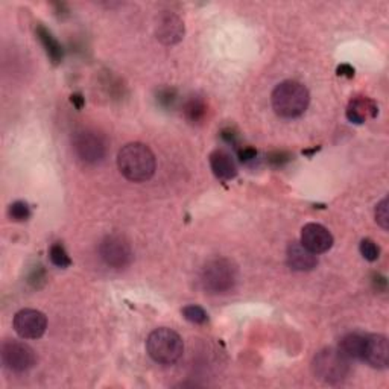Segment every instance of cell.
Masks as SVG:
<instances>
[{"label":"cell","instance_id":"cell-31","mask_svg":"<svg viewBox=\"0 0 389 389\" xmlns=\"http://www.w3.org/2000/svg\"><path fill=\"white\" fill-rule=\"evenodd\" d=\"M372 285H374L377 291H380V285H382V287H386V278L377 274V276H374V278H372Z\"/></svg>","mask_w":389,"mask_h":389},{"label":"cell","instance_id":"cell-25","mask_svg":"<svg viewBox=\"0 0 389 389\" xmlns=\"http://www.w3.org/2000/svg\"><path fill=\"white\" fill-rule=\"evenodd\" d=\"M291 159H292L291 154H287L285 151H276L268 155V163L272 168H281V166H285L286 163L291 161Z\"/></svg>","mask_w":389,"mask_h":389},{"label":"cell","instance_id":"cell-27","mask_svg":"<svg viewBox=\"0 0 389 389\" xmlns=\"http://www.w3.org/2000/svg\"><path fill=\"white\" fill-rule=\"evenodd\" d=\"M237 155H239V159H241V161L250 163L255 159V157H257V151H255V149L251 146H245L242 149H239Z\"/></svg>","mask_w":389,"mask_h":389},{"label":"cell","instance_id":"cell-16","mask_svg":"<svg viewBox=\"0 0 389 389\" xmlns=\"http://www.w3.org/2000/svg\"><path fill=\"white\" fill-rule=\"evenodd\" d=\"M35 34L37 38L40 40L41 46H43L46 55L49 56V60H51L54 64H60L64 58V49L60 45V41H58L52 35V32L47 28H45L43 24H38L35 29Z\"/></svg>","mask_w":389,"mask_h":389},{"label":"cell","instance_id":"cell-2","mask_svg":"<svg viewBox=\"0 0 389 389\" xmlns=\"http://www.w3.org/2000/svg\"><path fill=\"white\" fill-rule=\"evenodd\" d=\"M272 109L285 119H295L308 110L310 102L309 90L298 81H283L271 96Z\"/></svg>","mask_w":389,"mask_h":389},{"label":"cell","instance_id":"cell-8","mask_svg":"<svg viewBox=\"0 0 389 389\" xmlns=\"http://www.w3.org/2000/svg\"><path fill=\"white\" fill-rule=\"evenodd\" d=\"M99 254H101V259L105 262V264H109L114 269L127 268L132 260L131 245L120 235L106 236L99 245Z\"/></svg>","mask_w":389,"mask_h":389},{"label":"cell","instance_id":"cell-1","mask_svg":"<svg viewBox=\"0 0 389 389\" xmlns=\"http://www.w3.org/2000/svg\"><path fill=\"white\" fill-rule=\"evenodd\" d=\"M118 166L123 177L132 183H143L151 180L157 169V160L149 146L143 143H128L118 155Z\"/></svg>","mask_w":389,"mask_h":389},{"label":"cell","instance_id":"cell-14","mask_svg":"<svg viewBox=\"0 0 389 389\" xmlns=\"http://www.w3.org/2000/svg\"><path fill=\"white\" fill-rule=\"evenodd\" d=\"M379 114L377 104L370 97H354L347 109V119L356 125L365 123L368 119H374Z\"/></svg>","mask_w":389,"mask_h":389},{"label":"cell","instance_id":"cell-7","mask_svg":"<svg viewBox=\"0 0 389 389\" xmlns=\"http://www.w3.org/2000/svg\"><path fill=\"white\" fill-rule=\"evenodd\" d=\"M0 358L5 368L13 372H24L37 363L34 349L20 341H5L0 349Z\"/></svg>","mask_w":389,"mask_h":389},{"label":"cell","instance_id":"cell-17","mask_svg":"<svg viewBox=\"0 0 389 389\" xmlns=\"http://www.w3.org/2000/svg\"><path fill=\"white\" fill-rule=\"evenodd\" d=\"M363 339L365 335L360 333H349L345 335L341 342H339V351H341L347 359L350 360H362V350H363Z\"/></svg>","mask_w":389,"mask_h":389},{"label":"cell","instance_id":"cell-6","mask_svg":"<svg viewBox=\"0 0 389 389\" xmlns=\"http://www.w3.org/2000/svg\"><path fill=\"white\" fill-rule=\"evenodd\" d=\"M72 146L78 159L87 164L102 161L106 155V142L104 136L92 128H81L74 131Z\"/></svg>","mask_w":389,"mask_h":389},{"label":"cell","instance_id":"cell-5","mask_svg":"<svg viewBox=\"0 0 389 389\" xmlns=\"http://www.w3.org/2000/svg\"><path fill=\"white\" fill-rule=\"evenodd\" d=\"M237 271L228 259H213L204 264L201 271V285L209 294H225L235 287Z\"/></svg>","mask_w":389,"mask_h":389},{"label":"cell","instance_id":"cell-11","mask_svg":"<svg viewBox=\"0 0 389 389\" xmlns=\"http://www.w3.org/2000/svg\"><path fill=\"white\" fill-rule=\"evenodd\" d=\"M301 244L313 254H322L333 246V236L321 223H308L301 231Z\"/></svg>","mask_w":389,"mask_h":389},{"label":"cell","instance_id":"cell-3","mask_svg":"<svg viewBox=\"0 0 389 389\" xmlns=\"http://www.w3.org/2000/svg\"><path fill=\"white\" fill-rule=\"evenodd\" d=\"M146 350L151 359L161 365H172L184 353V342L181 336L170 328H155L146 339Z\"/></svg>","mask_w":389,"mask_h":389},{"label":"cell","instance_id":"cell-23","mask_svg":"<svg viewBox=\"0 0 389 389\" xmlns=\"http://www.w3.org/2000/svg\"><path fill=\"white\" fill-rule=\"evenodd\" d=\"M177 97H178L177 90L166 87L159 90V93H157V102H159L163 109H172L177 102Z\"/></svg>","mask_w":389,"mask_h":389},{"label":"cell","instance_id":"cell-18","mask_svg":"<svg viewBox=\"0 0 389 389\" xmlns=\"http://www.w3.org/2000/svg\"><path fill=\"white\" fill-rule=\"evenodd\" d=\"M207 111H209V106H207L205 101L200 96L189 97L186 104H184V106H183L184 118L190 123H193V125H198V123L204 122Z\"/></svg>","mask_w":389,"mask_h":389},{"label":"cell","instance_id":"cell-30","mask_svg":"<svg viewBox=\"0 0 389 389\" xmlns=\"http://www.w3.org/2000/svg\"><path fill=\"white\" fill-rule=\"evenodd\" d=\"M70 102L77 106V110H81L82 106L86 105V99H84V96H82L81 93H74V95H72L70 96Z\"/></svg>","mask_w":389,"mask_h":389},{"label":"cell","instance_id":"cell-22","mask_svg":"<svg viewBox=\"0 0 389 389\" xmlns=\"http://www.w3.org/2000/svg\"><path fill=\"white\" fill-rule=\"evenodd\" d=\"M360 254L363 255V259L368 262H376L380 257V250L379 246L376 245V242H372L371 239H363L360 242Z\"/></svg>","mask_w":389,"mask_h":389},{"label":"cell","instance_id":"cell-21","mask_svg":"<svg viewBox=\"0 0 389 389\" xmlns=\"http://www.w3.org/2000/svg\"><path fill=\"white\" fill-rule=\"evenodd\" d=\"M10 216L11 219L17 221V222H23L28 221L31 216V209L29 205L24 201H15L10 205Z\"/></svg>","mask_w":389,"mask_h":389},{"label":"cell","instance_id":"cell-24","mask_svg":"<svg viewBox=\"0 0 389 389\" xmlns=\"http://www.w3.org/2000/svg\"><path fill=\"white\" fill-rule=\"evenodd\" d=\"M376 221L383 230L389 228V201L388 198H383L376 207Z\"/></svg>","mask_w":389,"mask_h":389},{"label":"cell","instance_id":"cell-9","mask_svg":"<svg viewBox=\"0 0 389 389\" xmlns=\"http://www.w3.org/2000/svg\"><path fill=\"white\" fill-rule=\"evenodd\" d=\"M13 326L15 333L23 339H38L47 328V318L43 312L35 309H23L15 313Z\"/></svg>","mask_w":389,"mask_h":389},{"label":"cell","instance_id":"cell-28","mask_svg":"<svg viewBox=\"0 0 389 389\" xmlns=\"http://www.w3.org/2000/svg\"><path fill=\"white\" fill-rule=\"evenodd\" d=\"M338 74L339 77H345V78H353L354 77V69L351 68L350 64H341L338 68Z\"/></svg>","mask_w":389,"mask_h":389},{"label":"cell","instance_id":"cell-20","mask_svg":"<svg viewBox=\"0 0 389 389\" xmlns=\"http://www.w3.org/2000/svg\"><path fill=\"white\" fill-rule=\"evenodd\" d=\"M183 317L189 322H192V324H205V322L209 321V315H207V312L201 308V305H196V304L186 305V308L183 309Z\"/></svg>","mask_w":389,"mask_h":389},{"label":"cell","instance_id":"cell-13","mask_svg":"<svg viewBox=\"0 0 389 389\" xmlns=\"http://www.w3.org/2000/svg\"><path fill=\"white\" fill-rule=\"evenodd\" d=\"M286 259L289 268L294 271H312L318 264L317 255L309 251L301 242H292L287 246Z\"/></svg>","mask_w":389,"mask_h":389},{"label":"cell","instance_id":"cell-26","mask_svg":"<svg viewBox=\"0 0 389 389\" xmlns=\"http://www.w3.org/2000/svg\"><path fill=\"white\" fill-rule=\"evenodd\" d=\"M45 280H46V272H45V268L41 267V264H38V267H34V269L31 271V274H29V285L32 287H41L45 285Z\"/></svg>","mask_w":389,"mask_h":389},{"label":"cell","instance_id":"cell-19","mask_svg":"<svg viewBox=\"0 0 389 389\" xmlns=\"http://www.w3.org/2000/svg\"><path fill=\"white\" fill-rule=\"evenodd\" d=\"M49 257H51V262L58 268H68L72 264L69 254L61 244H54L51 246V250H49Z\"/></svg>","mask_w":389,"mask_h":389},{"label":"cell","instance_id":"cell-4","mask_svg":"<svg viewBox=\"0 0 389 389\" xmlns=\"http://www.w3.org/2000/svg\"><path fill=\"white\" fill-rule=\"evenodd\" d=\"M312 370L324 383H341L350 374V359L339 351V349H324L315 354L312 360Z\"/></svg>","mask_w":389,"mask_h":389},{"label":"cell","instance_id":"cell-12","mask_svg":"<svg viewBox=\"0 0 389 389\" xmlns=\"http://www.w3.org/2000/svg\"><path fill=\"white\" fill-rule=\"evenodd\" d=\"M157 38L163 45L173 46L180 43L184 37V23L177 14L173 13H163L157 23Z\"/></svg>","mask_w":389,"mask_h":389},{"label":"cell","instance_id":"cell-29","mask_svg":"<svg viewBox=\"0 0 389 389\" xmlns=\"http://www.w3.org/2000/svg\"><path fill=\"white\" fill-rule=\"evenodd\" d=\"M221 136H222V138L225 140L227 143H231V145H235L236 143V140H237V134L236 132L231 129V128H227V129H223L222 132H221Z\"/></svg>","mask_w":389,"mask_h":389},{"label":"cell","instance_id":"cell-10","mask_svg":"<svg viewBox=\"0 0 389 389\" xmlns=\"http://www.w3.org/2000/svg\"><path fill=\"white\" fill-rule=\"evenodd\" d=\"M362 360L370 367L385 370L389 363V342L383 335H365L363 339Z\"/></svg>","mask_w":389,"mask_h":389},{"label":"cell","instance_id":"cell-15","mask_svg":"<svg viewBox=\"0 0 389 389\" xmlns=\"http://www.w3.org/2000/svg\"><path fill=\"white\" fill-rule=\"evenodd\" d=\"M210 168L219 180H233L237 175V168L231 155L222 149L210 154Z\"/></svg>","mask_w":389,"mask_h":389}]
</instances>
